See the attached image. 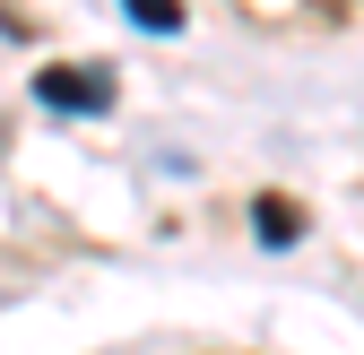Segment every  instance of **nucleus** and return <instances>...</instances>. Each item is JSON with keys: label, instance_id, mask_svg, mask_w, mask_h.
<instances>
[{"label": "nucleus", "instance_id": "nucleus-4", "mask_svg": "<svg viewBox=\"0 0 364 355\" xmlns=\"http://www.w3.org/2000/svg\"><path fill=\"white\" fill-rule=\"evenodd\" d=\"M321 9H347V0H321Z\"/></svg>", "mask_w": 364, "mask_h": 355}, {"label": "nucleus", "instance_id": "nucleus-3", "mask_svg": "<svg viewBox=\"0 0 364 355\" xmlns=\"http://www.w3.org/2000/svg\"><path fill=\"white\" fill-rule=\"evenodd\" d=\"M130 26H148V35H182V0H122Z\"/></svg>", "mask_w": 364, "mask_h": 355}, {"label": "nucleus", "instance_id": "nucleus-2", "mask_svg": "<svg viewBox=\"0 0 364 355\" xmlns=\"http://www.w3.org/2000/svg\"><path fill=\"white\" fill-rule=\"evenodd\" d=\"M252 234H260L269 251H287V243H304V208H295L287 191H260V200H252Z\"/></svg>", "mask_w": 364, "mask_h": 355}, {"label": "nucleus", "instance_id": "nucleus-1", "mask_svg": "<svg viewBox=\"0 0 364 355\" xmlns=\"http://www.w3.org/2000/svg\"><path fill=\"white\" fill-rule=\"evenodd\" d=\"M113 61H43L35 70V104L43 113H113Z\"/></svg>", "mask_w": 364, "mask_h": 355}]
</instances>
